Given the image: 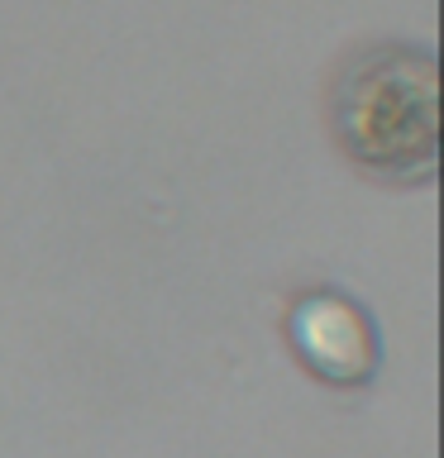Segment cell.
<instances>
[{
    "instance_id": "obj_1",
    "label": "cell",
    "mask_w": 444,
    "mask_h": 458,
    "mask_svg": "<svg viewBox=\"0 0 444 458\" xmlns=\"http://www.w3.org/2000/svg\"><path fill=\"white\" fill-rule=\"evenodd\" d=\"M339 148L382 182H430L440 157V72L411 43L349 53L329 91Z\"/></svg>"
},
{
    "instance_id": "obj_2",
    "label": "cell",
    "mask_w": 444,
    "mask_h": 458,
    "mask_svg": "<svg viewBox=\"0 0 444 458\" xmlns=\"http://www.w3.org/2000/svg\"><path fill=\"white\" fill-rule=\"evenodd\" d=\"M286 339L301 363L329 386H368L378 377V325L344 292H306L286 315Z\"/></svg>"
}]
</instances>
